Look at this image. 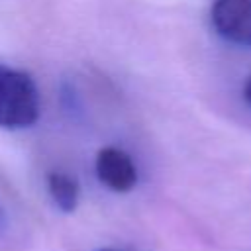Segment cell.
Listing matches in <instances>:
<instances>
[{
	"mask_svg": "<svg viewBox=\"0 0 251 251\" xmlns=\"http://www.w3.org/2000/svg\"><path fill=\"white\" fill-rule=\"evenodd\" d=\"M47 190L51 194V200L55 202V206L61 212H75L78 206V184L73 176H69L67 173H59L53 171L47 175Z\"/></svg>",
	"mask_w": 251,
	"mask_h": 251,
	"instance_id": "277c9868",
	"label": "cell"
},
{
	"mask_svg": "<svg viewBox=\"0 0 251 251\" xmlns=\"http://www.w3.org/2000/svg\"><path fill=\"white\" fill-rule=\"evenodd\" d=\"M39 118V90L33 78L0 63V127L24 129Z\"/></svg>",
	"mask_w": 251,
	"mask_h": 251,
	"instance_id": "6da1fadb",
	"label": "cell"
},
{
	"mask_svg": "<svg viewBox=\"0 0 251 251\" xmlns=\"http://www.w3.org/2000/svg\"><path fill=\"white\" fill-rule=\"evenodd\" d=\"M94 171L98 180L114 192H129L137 184V169L127 153L118 147H104L96 153Z\"/></svg>",
	"mask_w": 251,
	"mask_h": 251,
	"instance_id": "3957f363",
	"label": "cell"
},
{
	"mask_svg": "<svg viewBox=\"0 0 251 251\" xmlns=\"http://www.w3.org/2000/svg\"><path fill=\"white\" fill-rule=\"evenodd\" d=\"M243 96H245L247 104L251 106V76H249V80L245 82V88H243Z\"/></svg>",
	"mask_w": 251,
	"mask_h": 251,
	"instance_id": "5b68a950",
	"label": "cell"
},
{
	"mask_svg": "<svg viewBox=\"0 0 251 251\" xmlns=\"http://www.w3.org/2000/svg\"><path fill=\"white\" fill-rule=\"evenodd\" d=\"M6 227V214H4V208L0 206V231Z\"/></svg>",
	"mask_w": 251,
	"mask_h": 251,
	"instance_id": "8992f818",
	"label": "cell"
},
{
	"mask_svg": "<svg viewBox=\"0 0 251 251\" xmlns=\"http://www.w3.org/2000/svg\"><path fill=\"white\" fill-rule=\"evenodd\" d=\"M210 18L226 41L251 47V0H214Z\"/></svg>",
	"mask_w": 251,
	"mask_h": 251,
	"instance_id": "7a4b0ae2",
	"label": "cell"
},
{
	"mask_svg": "<svg viewBox=\"0 0 251 251\" xmlns=\"http://www.w3.org/2000/svg\"><path fill=\"white\" fill-rule=\"evenodd\" d=\"M100 251H118V249H100Z\"/></svg>",
	"mask_w": 251,
	"mask_h": 251,
	"instance_id": "52a82bcc",
	"label": "cell"
}]
</instances>
